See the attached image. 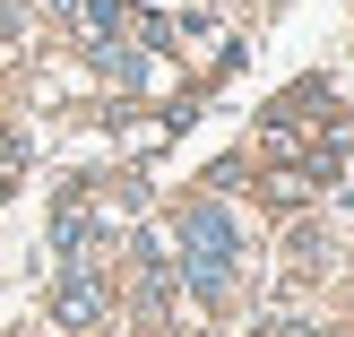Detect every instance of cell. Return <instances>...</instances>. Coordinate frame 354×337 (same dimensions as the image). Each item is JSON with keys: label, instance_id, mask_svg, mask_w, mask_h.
Instances as JSON below:
<instances>
[{"label": "cell", "instance_id": "1", "mask_svg": "<svg viewBox=\"0 0 354 337\" xmlns=\"http://www.w3.org/2000/svg\"><path fill=\"white\" fill-rule=\"evenodd\" d=\"M182 268H190V286H199V294H225V286H234L242 234H234L225 208H190V217H182Z\"/></svg>", "mask_w": 354, "mask_h": 337}, {"label": "cell", "instance_id": "2", "mask_svg": "<svg viewBox=\"0 0 354 337\" xmlns=\"http://www.w3.org/2000/svg\"><path fill=\"white\" fill-rule=\"evenodd\" d=\"M52 320H61V329H95V320H104V286H95L86 268H69L61 294H52Z\"/></svg>", "mask_w": 354, "mask_h": 337}]
</instances>
